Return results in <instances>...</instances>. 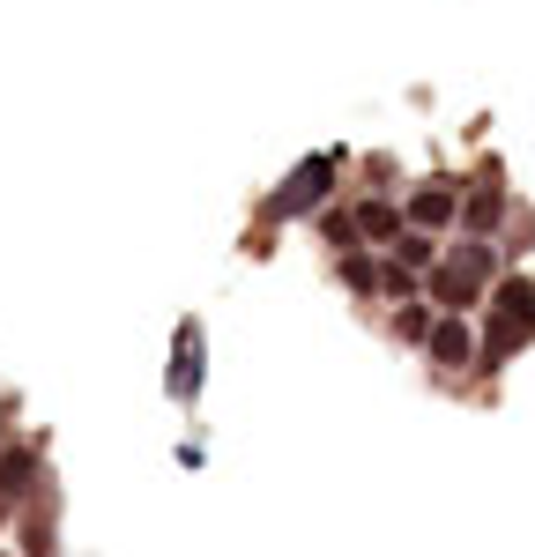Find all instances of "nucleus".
<instances>
[{
  "mask_svg": "<svg viewBox=\"0 0 535 557\" xmlns=\"http://www.w3.org/2000/svg\"><path fill=\"white\" fill-rule=\"evenodd\" d=\"M461 223H469V231H476V238H484V231H498V223H506V201H498V172H484V186H476V194H469V201H461Z\"/></svg>",
  "mask_w": 535,
  "mask_h": 557,
  "instance_id": "obj_7",
  "label": "nucleus"
},
{
  "mask_svg": "<svg viewBox=\"0 0 535 557\" xmlns=\"http://www.w3.org/2000/svg\"><path fill=\"white\" fill-rule=\"evenodd\" d=\"M164 394L172 401H194L201 394V327L194 320L178 327V343H172V380H164Z\"/></svg>",
  "mask_w": 535,
  "mask_h": 557,
  "instance_id": "obj_4",
  "label": "nucleus"
},
{
  "mask_svg": "<svg viewBox=\"0 0 535 557\" xmlns=\"http://www.w3.org/2000/svg\"><path fill=\"white\" fill-rule=\"evenodd\" d=\"M0 528H8V498H0Z\"/></svg>",
  "mask_w": 535,
  "mask_h": 557,
  "instance_id": "obj_13",
  "label": "nucleus"
},
{
  "mask_svg": "<svg viewBox=\"0 0 535 557\" xmlns=\"http://www.w3.org/2000/svg\"><path fill=\"white\" fill-rule=\"evenodd\" d=\"M469 357H476V327L461 312H446L439 327H432V364L439 372H469Z\"/></svg>",
  "mask_w": 535,
  "mask_h": 557,
  "instance_id": "obj_5",
  "label": "nucleus"
},
{
  "mask_svg": "<svg viewBox=\"0 0 535 557\" xmlns=\"http://www.w3.org/2000/svg\"><path fill=\"white\" fill-rule=\"evenodd\" d=\"M453 215H461V194H453L446 178H432V186L409 194V231H446Z\"/></svg>",
  "mask_w": 535,
  "mask_h": 557,
  "instance_id": "obj_6",
  "label": "nucleus"
},
{
  "mask_svg": "<svg viewBox=\"0 0 535 557\" xmlns=\"http://www.w3.org/2000/svg\"><path fill=\"white\" fill-rule=\"evenodd\" d=\"M432 327H439V320H432L424 305H401V312H395V335H401V343H432Z\"/></svg>",
  "mask_w": 535,
  "mask_h": 557,
  "instance_id": "obj_10",
  "label": "nucleus"
},
{
  "mask_svg": "<svg viewBox=\"0 0 535 557\" xmlns=\"http://www.w3.org/2000/svg\"><path fill=\"white\" fill-rule=\"evenodd\" d=\"M8 409H15V401H0V417H8Z\"/></svg>",
  "mask_w": 535,
  "mask_h": 557,
  "instance_id": "obj_14",
  "label": "nucleus"
},
{
  "mask_svg": "<svg viewBox=\"0 0 535 557\" xmlns=\"http://www.w3.org/2000/svg\"><path fill=\"white\" fill-rule=\"evenodd\" d=\"M350 215H357V238H372V246L401 238V215L387 209V201H364V209H350Z\"/></svg>",
  "mask_w": 535,
  "mask_h": 557,
  "instance_id": "obj_9",
  "label": "nucleus"
},
{
  "mask_svg": "<svg viewBox=\"0 0 535 557\" xmlns=\"http://www.w3.org/2000/svg\"><path fill=\"white\" fill-rule=\"evenodd\" d=\"M343 283H350V290H372V283H380V268H372L364 253H343Z\"/></svg>",
  "mask_w": 535,
  "mask_h": 557,
  "instance_id": "obj_11",
  "label": "nucleus"
},
{
  "mask_svg": "<svg viewBox=\"0 0 535 557\" xmlns=\"http://www.w3.org/2000/svg\"><path fill=\"white\" fill-rule=\"evenodd\" d=\"M38 483V446H8L0 454V498H30Z\"/></svg>",
  "mask_w": 535,
  "mask_h": 557,
  "instance_id": "obj_8",
  "label": "nucleus"
},
{
  "mask_svg": "<svg viewBox=\"0 0 535 557\" xmlns=\"http://www.w3.org/2000/svg\"><path fill=\"white\" fill-rule=\"evenodd\" d=\"M521 343H535V283L528 275L498 283V298H490V357H513Z\"/></svg>",
  "mask_w": 535,
  "mask_h": 557,
  "instance_id": "obj_2",
  "label": "nucleus"
},
{
  "mask_svg": "<svg viewBox=\"0 0 535 557\" xmlns=\"http://www.w3.org/2000/svg\"><path fill=\"white\" fill-rule=\"evenodd\" d=\"M335 178H343V157H335V149L306 157L298 172L283 178L275 194H268V215H275V223H290V215H312L320 201H327V194H335Z\"/></svg>",
  "mask_w": 535,
  "mask_h": 557,
  "instance_id": "obj_1",
  "label": "nucleus"
},
{
  "mask_svg": "<svg viewBox=\"0 0 535 557\" xmlns=\"http://www.w3.org/2000/svg\"><path fill=\"white\" fill-rule=\"evenodd\" d=\"M395 260H409V268H424V260H432V238H424V231H409V238H395Z\"/></svg>",
  "mask_w": 535,
  "mask_h": 557,
  "instance_id": "obj_12",
  "label": "nucleus"
},
{
  "mask_svg": "<svg viewBox=\"0 0 535 557\" xmlns=\"http://www.w3.org/2000/svg\"><path fill=\"white\" fill-rule=\"evenodd\" d=\"M484 275H490V246H453V253L432 268V298L446 305V312H461V305H476V290H484Z\"/></svg>",
  "mask_w": 535,
  "mask_h": 557,
  "instance_id": "obj_3",
  "label": "nucleus"
}]
</instances>
